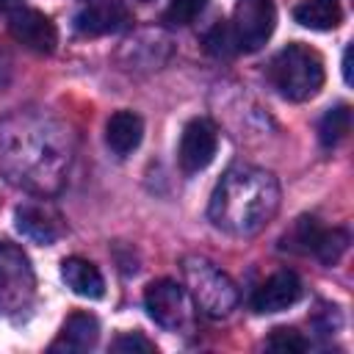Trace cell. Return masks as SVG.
<instances>
[{
    "mask_svg": "<svg viewBox=\"0 0 354 354\" xmlns=\"http://www.w3.org/2000/svg\"><path fill=\"white\" fill-rule=\"evenodd\" d=\"M293 19L310 30H335L343 22V8L337 0H301L293 8Z\"/></svg>",
    "mask_w": 354,
    "mask_h": 354,
    "instance_id": "obj_16",
    "label": "cell"
},
{
    "mask_svg": "<svg viewBox=\"0 0 354 354\" xmlns=\"http://www.w3.org/2000/svg\"><path fill=\"white\" fill-rule=\"evenodd\" d=\"M279 210V183L271 171L238 163L216 183L207 205L210 221L235 238L260 232Z\"/></svg>",
    "mask_w": 354,
    "mask_h": 354,
    "instance_id": "obj_2",
    "label": "cell"
},
{
    "mask_svg": "<svg viewBox=\"0 0 354 354\" xmlns=\"http://www.w3.org/2000/svg\"><path fill=\"white\" fill-rule=\"evenodd\" d=\"M301 299V279L293 271H277L266 282L257 285L252 293V310L266 315V313H282L293 307Z\"/></svg>",
    "mask_w": 354,
    "mask_h": 354,
    "instance_id": "obj_10",
    "label": "cell"
},
{
    "mask_svg": "<svg viewBox=\"0 0 354 354\" xmlns=\"http://www.w3.org/2000/svg\"><path fill=\"white\" fill-rule=\"evenodd\" d=\"M141 138H144V122L133 111H116L105 124V141L119 158L130 155L141 144Z\"/></svg>",
    "mask_w": 354,
    "mask_h": 354,
    "instance_id": "obj_13",
    "label": "cell"
},
{
    "mask_svg": "<svg viewBox=\"0 0 354 354\" xmlns=\"http://www.w3.org/2000/svg\"><path fill=\"white\" fill-rule=\"evenodd\" d=\"M113 351H144V354H152L155 351V343L147 340L141 332H124L119 335L113 343H111Z\"/></svg>",
    "mask_w": 354,
    "mask_h": 354,
    "instance_id": "obj_21",
    "label": "cell"
},
{
    "mask_svg": "<svg viewBox=\"0 0 354 354\" xmlns=\"http://www.w3.org/2000/svg\"><path fill=\"white\" fill-rule=\"evenodd\" d=\"M268 80L279 97H285L290 102H304V100L315 97L326 80L324 58L318 50L293 41L271 58Z\"/></svg>",
    "mask_w": 354,
    "mask_h": 354,
    "instance_id": "obj_3",
    "label": "cell"
},
{
    "mask_svg": "<svg viewBox=\"0 0 354 354\" xmlns=\"http://www.w3.org/2000/svg\"><path fill=\"white\" fill-rule=\"evenodd\" d=\"M277 28V8L271 0H241L227 28L230 44L238 53H257Z\"/></svg>",
    "mask_w": 354,
    "mask_h": 354,
    "instance_id": "obj_6",
    "label": "cell"
},
{
    "mask_svg": "<svg viewBox=\"0 0 354 354\" xmlns=\"http://www.w3.org/2000/svg\"><path fill=\"white\" fill-rule=\"evenodd\" d=\"M183 277H185V288H188L191 299L196 301V307L205 315L224 318L235 310V304H238L235 282L207 257L188 254L183 260Z\"/></svg>",
    "mask_w": 354,
    "mask_h": 354,
    "instance_id": "obj_4",
    "label": "cell"
},
{
    "mask_svg": "<svg viewBox=\"0 0 354 354\" xmlns=\"http://www.w3.org/2000/svg\"><path fill=\"white\" fill-rule=\"evenodd\" d=\"M8 30L22 47L33 53H53L58 44L55 22L36 8H14L8 17Z\"/></svg>",
    "mask_w": 354,
    "mask_h": 354,
    "instance_id": "obj_9",
    "label": "cell"
},
{
    "mask_svg": "<svg viewBox=\"0 0 354 354\" xmlns=\"http://www.w3.org/2000/svg\"><path fill=\"white\" fill-rule=\"evenodd\" d=\"M266 346H268V348H274V351H288V354L307 351V340H304V337H301L296 329H288V326L274 329Z\"/></svg>",
    "mask_w": 354,
    "mask_h": 354,
    "instance_id": "obj_20",
    "label": "cell"
},
{
    "mask_svg": "<svg viewBox=\"0 0 354 354\" xmlns=\"http://www.w3.org/2000/svg\"><path fill=\"white\" fill-rule=\"evenodd\" d=\"M61 279L66 282V288L83 299H100L105 293V279L100 274V268L83 257H66L61 263Z\"/></svg>",
    "mask_w": 354,
    "mask_h": 354,
    "instance_id": "obj_12",
    "label": "cell"
},
{
    "mask_svg": "<svg viewBox=\"0 0 354 354\" xmlns=\"http://www.w3.org/2000/svg\"><path fill=\"white\" fill-rule=\"evenodd\" d=\"M100 337V324L88 313H72L61 329V337L50 346L53 351H86L97 343Z\"/></svg>",
    "mask_w": 354,
    "mask_h": 354,
    "instance_id": "obj_15",
    "label": "cell"
},
{
    "mask_svg": "<svg viewBox=\"0 0 354 354\" xmlns=\"http://www.w3.org/2000/svg\"><path fill=\"white\" fill-rule=\"evenodd\" d=\"M69 163V133L55 119L33 111L0 119V174L8 183L30 194H55Z\"/></svg>",
    "mask_w": 354,
    "mask_h": 354,
    "instance_id": "obj_1",
    "label": "cell"
},
{
    "mask_svg": "<svg viewBox=\"0 0 354 354\" xmlns=\"http://www.w3.org/2000/svg\"><path fill=\"white\" fill-rule=\"evenodd\" d=\"M348 127H351V108L346 102L329 108L318 124V136H321V144L324 147H335L340 144L346 136H348Z\"/></svg>",
    "mask_w": 354,
    "mask_h": 354,
    "instance_id": "obj_17",
    "label": "cell"
},
{
    "mask_svg": "<svg viewBox=\"0 0 354 354\" xmlns=\"http://www.w3.org/2000/svg\"><path fill=\"white\" fill-rule=\"evenodd\" d=\"M14 218H17V230L25 238H30L33 243L47 246V243H53L58 238V221L41 205H19L17 213H14Z\"/></svg>",
    "mask_w": 354,
    "mask_h": 354,
    "instance_id": "obj_14",
    "label": "cell"
},
{
    "mask_svg": "<svg viewBox=\"0 0 354 354\" xmlns=\"http://www.w3.org/2000/svg\"><path fill=\"white\" fill-rule=\"evenodd\" d=\"M216 149H218L216 124L210 119H191L183 127V136H180V149H177L180 169L185 174L207 169L216 158Z\"/></svg>",
    "mask_w": 354,
    "mask_h": 354,
    "instance_id": "obj_8",
    "label": "cell"
},
{
    "mask_svg": "<svg viewBox=\"0 0 354 354\" xmlns=\"http://www.w3.org/2000/svg\"><path fill=\"white\" fill-rule=\"evenodd\" d=\"M207 0H169L166 11H163V22L169 25H188L194 22L202 11H205Z\"/></svg>",
    "mask_w": 354,
    "mask_h": 354,
    "instance_id": "obj_19",
    "label": "cell"
},
{
    "mask_svg": "<svg viewBox=\"0 0 354 354\" xmlns=\"http://www.w3.org/2000/svg\"><path fill=\"white\" fill-rule=\"evenodd\" d=\"M346 246H348V235L343 232V230H326V227H321L318 230V235H315V241H313V249H310V254H315L321 263H326V266H335L340 257H343V252H346Z\"/></svg>",
    "mask_w": 354,
    "mask_h": 354,
    "instance_id": "obj_18",
    "label": "cell"
},
{
    "mask_svg": "<svg viewBox=\"0 0 354 354\" xmlns=\"http://www.w3.org/2000/svg\"><path fill=\"white\" fill-rule=\"evenodd\" d=\"M36 299V274L28 254L3 241L0 243V315L25 318Z\"/></svg>",
    "mask_w": 354,
    "mask_h": 354,
    "instance_id": "obj_5",
    "label": "cell"
},
{
    "mask_svg": "<svg viewBox=\"0 0 354 354\" xmlns=\"http://www.w3.org/2000/svg\"><path fill=\"white\" fill-rule=\"evenodd\" d=\"M130 22V11L122 0H97L83 6L75 14V30L80 36H105L116 33Z\"/></svg>",
    "mask_w": 354,
    "mask_h": 354,
    "instance_id": "obj_11",
    "label": "cell"
},
{
    "mask_svg": "<svg viewBox=\"0 0 354 354\" xmlns=\"http://www.w3.org/2000/svg\"><path fill=\"white\" fill-rule=\"evenodd\" d=\"M144 307L149 313V318L169 329V332H180L191 324V304H188V290L183 285H177L174 279H155L147 285L144 290Z\"/></svg>",
    "mask_w": 354,
    "mask_h": 354,
    "instance_id": "obj_7",
    "label": "cell"
},
{
    "mask_svg": "<svg viewBox=\"0 0 354 354\" xmlns=\"http://www.w3.org/2000/svg\"><path fill=\"white\" fill-rule=\"evenodd\" d=\"M22 0H0V11H8V8H17Z\"/></svg>",
    "mask_w": 354,
    "mask_h": 354,
    "instance_id": "obj_22",
    "label": "cell"
}]
</instances>
